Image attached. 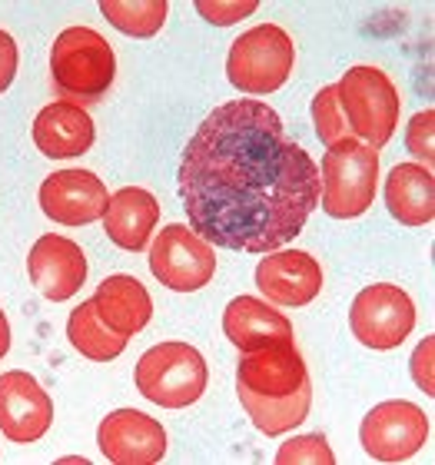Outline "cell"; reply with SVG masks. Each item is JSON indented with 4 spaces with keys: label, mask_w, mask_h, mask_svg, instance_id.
Returning a JSON list of instances; mask_svg holds the SVG:
<instances>
[{
    "label": "cell",
    "mask_w": 435,
    "mask_h": 465,
    "mask_svg": "<svg viewBox=\"0 0 435 465\" xmlns=\"http://www.w3.org/2000/svg\"><path fill=\"white\" fill-rule=\"evenodd\" d=\"M54 426V402L30 372H4L0 376V432L10 442H37Z\"/></svg>",
    "instance_id": "obj_12"
},
{
    "label": "cell",
    "mask_w": 435,
    "mask_h": 465,
    "mask_svg": "<svg viewBox=\"0 0 435 465\" xmlns=\"http://www.w3.org/2000/svg\"><path fill=\"white\" fill-rule=\"evenodd\" d=\"M256 286L276 306H310L322 290L320 260L302 250L266 252L256 266Z\"/></svg>",
    "instance_id": "obj_15"
},
{
    "label": "cell",
    "mask_w": 435,
    "mask_h": 465,
    "mask_svg": "<svg viewBox=\"0 0 435 465\" xmlns=\"http://www.w3.org/2000/svg\"><path fill=\"white\" fill-rule=\"evenodd\" d=\"M320 200L332 220H356L372 206L379 183V150L346 136L326 146L320 163Z\"/></svg>",
    "instance_id": "obj_3"
},
{
    "label": "cell",
    "mask_w": 435,
    "mask_h": 465,
    "mask_svg": "<svg viewBox=\"0 0 435 465\" xmlns=\"http://www.w3.org/2000/svg\"><path fill=\"white\" fill-rule=\"evenodd\" d=\"M349 326L362 346L382 349V352L399 349L409 340V332L416 330V306L406 290H399L392 282H376L352 300Z\"/></svg>",
    "instance_id": "obj_8"
},
{
    "label": "cell",
    "mask_w": 435,
    "mask_h": 465,
    "mask_svg": "<svg viewBox=\"0 0 435 465\" xmlns=\"http://www.w3.org/2000/svg\"><path fill=\"white\" fill-rule=\"evenodd\" d=\"M292 64H296V47L290 34L280 24H260L232 40L226 77L242 94L266 97L290 80Z\"/></svg>",
    "instance_id": "obj_6"
},
{
    "label": "cell",
    "mask_w": 435,
    "mask_h": 465,
    "mask_svg": "<svg viewBox=\"0 0 435 465\" xmlns=\"http://www.w3.org/2000/svg\"><path fill=\"white\" fill-rule=\"evenodd\" d=\"M432 352H435V336H426V342H419L416 356H412V379H416V386L422 389L426 396H435Z\"/></svg>",
    "instance_id": "obj_28"
},
{
    "label": "cell",
    "mask_w": 435,
    "mask_h": 465,
    "mask_svg": "<svg viewBox=\"0 0 435 465\" xmlns=\"http://www.w3.org/2000/svg\"><path fill=\"white\" fill-rule=\"evenodd\" d=\"M17 64H20L17 44H14V37H10L7 30H0V94L14 84V77H17Z\"/></svg>",
    "instance_id": "obj_29"
},
{
    "label": "cell",
    "mask_w": 435,
    "mask_h": 465,
    "mask_svg": "<svg viewBox=\"0 0 435 465\" xmlns=\"http://www.w3.org/2000/svg\"><path fill=\"white\" fill-rule=\"evenodd\" d=\"M67 340L80 356L94 359V362H110V359L124 356V349H126V336H116L114 330H107V326L100 322L97 310H94V300L80 302L77 310L70 312Z\"/></svg>",
    "instance_id": "obj_22"
},
{
    "label": "cell",
    "mask_w": 435,
    "mask_h": 465,
    "mask_svg": "<svg viewBox=\"0 0 435 465\" xmlns=\"http://www.w3.org/2000/svg\"><path fill=\"white\" fill-rule=\"evenodd\" d=\"M320 163L262 100H230L196 126L180 163L186 220L210 246L276 252L320 206Z\"/></svg>",
    "instance_id": "obj_1"
},
{
    "label": "cell",
    "mask_w": 435,
    "mask_h": 465,
    "mask_svg": "<svg viewBox=\"0 0 435 465\" xmlns=\"http://www.w3.org/2000/svg\"><path fill=\"white\" fill-rule=\"evenodd\" d=\"M94 310H97L100 322L114 330L116 336H136L143 330L150 316H153V300L140 280L133 276H107L97 286L94 296Z\"/></svg>",
    "instance_id": "obj_19"
},
{
    "label": "cell",
    "mask_w": 435,
    "mask_h": 465,
    "mask_svg": "<svg viewBox=\"0 0 435 465\" xmlns=\"http://www.w3.org/2000/svg\"><path fill=\"white\" fill-rule=\"evenodd\" d=\"M27 272L40 296H47L50 302H64L77 296L80 286L87 282V256L74 240L47 232L30 246Z\"/></svg>",
    "instance_id": "obj_14"
},
{
    "label": "cell",
    "mask_w": 435,
    "mask_h": 465,
    "mask_svg": "<svg viewBox=\"0 0 435 465\" xmlns=\"http://www.w3.org/2000/svg\"><path fill=\"white\" fill-rule=\"evenodd\" d=\"M276 462L280 465H332L336 456H332L326 436L312 432V436H296V439H290V442H282L280 452H276Z\"/></svg>",
    "instance_id": "obj_25"
},
{
    "label": "cell",
    "mask_w": 435,
    "mask_h": 465,
    "mask_svg": "<svg viewBox=\"0 0 435 465\" xmlns=\"http://www.w3.org/2000/svg\"><path fill=\"white\" fill-rule=\"evenodd\" d=\"M200 17H206L216 27H230L236 20H246L256 10V0H236V4H222V0H200L196 4Z\"/></svg>",
    "instance_id": "obj_27"
},
{
    "label": "cell",
    "mask_w": 435,
    "mask_h": 465,
    "mask_svg": "<svg viewBox=\"0 0 435 465\" xmlns=\"http://www.w3.org/2000/svg\"><path fill=\"white\" fill-rule=\"evenodd\" d=\"M166 0H104L100 14L126 37H153L166 24Z\"/></svg>",
    "instance_id": "obj_23"
},
{
    "label": "cell",
    "mask_w": 435,
    "mask_h": 465,
    "mask_svg": "<svg viewBox=\"0 0 435 465\" xmlns=\"http://www.w3.org/2000/svg\"><path fill=\"white\" fill-rule=\"evenodd\" d=\"M306 382H310V369L292 340H272L252 352H240L236 389H246L256 396H290Z\"/></svg>",
    "instance_id": "obj_11"
},
{
    "label": "cell",
    "mask_w": 435,
    "mask_h": 465,
    "mask_svg": "<svg viewBox=\"0 0 435 465\" xmlns=\"http://www.w3.org/2000/svg\"><path fill=\"white\" fill-rule=\"evenodd\" d=\"M222 332L240 352H252L272 340H292V322L266 300L236 296L222 312Z\"/></svg>",
    "instance_id": "obj_18"
},
{
    "label": "cell",
    "mask_w": 435,
    "mask_h": 465,
    "mask_svg": "<svg viewBox=\"0 0 435 465\" xmlns=\"http://www.w3.org/2000/svg\"><path fill=\"white\" fill-rule=\"evenodd\" d=\"M210 372L200 349L190 342H160L136 362V389L153 406L186 409L206 392Z\"/></svg>",
    "instance_id": "obj_5"
},
{
    "label": "cell",
    "mask_w": 435,
    "mask_h": 465,
    "mask_svg": "<svg viewBox=\"0 0 435 465\" xmlns=\"http://www.w3.org/2000/svg\"><path fill=\"white\" fill-rule=\"evenodd\" d=\"M359 439L376 462H406L429 442V416L416 402L389 399L362 419Z\"/></svg>",
    "instance_id": "obj_9"
},
{
    "label": "cell",
    "mask_w": 435,
    "mask_h": 465,
    "mask_svg": "<svg viewBox=\"0 0 435 465\" xmlns=\"http://www.w3.org/2000/svg\"><path fill=\"white\" fill-rule=\"evenodd\" d=\"M7 349H10V322L4 316V310H0V359L7 356Z\"/></svg>",
    "instance_id": "obj_30"
},
{
    "label": "cell",
    "mask_w": 435,
    "mask_h": 465,
    "mask_svg": "<svg viewBox=\"0 0 435 465\" xmlns=\"http://www.w3.org/2000/svg\"><path fill=\"white\" fill-rule=\"evenodd\" d=\"M107 186L90 170H60L40 183V210L60 226H87L107 213Z\"/></svg>",
    "instance_id": "obj_10"
},
{
    "label": "cell",
    "mask_w": 435,
    "mask_h": 465,
    "mask_svg": "<svg viewBox=\"0 0 435 465\" xmlns=\"http://www.w3.org/2000/svg\"><path fill=\"white\" fill-rule=\"evenodd\" d=\"M116 57L94 27H67L50 47V80L64 104H100L114 87Z\"/></svg>",
    "instance_id": "obj_2"
},
{
    "label": "cell",
    "mask_w": 435,
    "mask_h": 465,
    "mask_svg": "<svg viewBox=\"0 0 435 465\" xmlns=\"http://www.w3.org/2000/svg\"><path fill=\"white\" fill-rule=\"evenodd\" d=\"M435 110H422V114L412 116V124L406 126V150L416 156L419 163L432 170V156H435Z\"/></svg>",
    "instance_id": "obj_26"
},
{
    "label": "cell",
    "mask_w": 435,
    "mask_h": 465,
    "mask_svg": "<svg viewBox=\"0 0 435 465\" xmlns=\"http://www.w3.org/2000/svg\"><path fill=\"white\" fill-rule=\"evenodd\" d=\"M97 140V126L94 116L77 104H50L34 120V143L50 160H70V156H84Z\"/></svg>",
    "instance_id": "obj_16"
},
{
    "label": "cell",
    "mask_w": 435,
    "mask_h": 465,
    "mask_svg": "<svg viewBox=\"0 0 435 465\" xmlns=\"http://www.w3.org/2000/svg\"><path fill=\"white\" fill-rule=\"evenodd\" d=\"M386 206L402 226L435 220V176L422 163H399L386 180Z\"/></svg>",
    "instance_id": "obj_20"
},
{
    "label": "cell",
    "mask_w": 435,
    "mask_h": 465,
    "mask_svg": "<svg viewBox=\"0 0 435 465\" xmlns=\"http://www.w3.org/2000/svg\"><path fill=\"white\" fill-rule=\"evenodd\" d=\"M312 124H316V136H320L326 146L352 136L346 126V116H342V110H339L336 84H332V87H322L320 94L312 97Z\"/></svg>",
    "instance_id": "obj_24"
},
{
    "label": "cell",
    "mask_w": 435,
    "mask_h": 465,
    "mask_svg": "<svg viewBox=\"0 0 435 465\" xmlns=\"http://www.w3.org/2000/svg\"><path fill=\"white\" fill-rule=\"evenodd\" d=\"M97 446L114 465H156L166 456V432L146 412L116 409L100 422Z\"/></svg>",
    "instance_id": "obj_13"
},
{
    "label": "cell",
    "mask_w": 435,
    "mask_h": 465,
    "mask_svg": "<svg viewBox=\"0 0 435 465\" xmlns=\"http://www.w3.org/2000/svg\"><path fill=\"white\" fill-rule=\"evenodd\" d=\"M156 223H160V203L143 186H124L110 196L107 213H104V230L110 242L126 252H140L150 246Z\"/></svg>",
    "instance_id": "obj_17"
},
{
    "label": "cell",
    "mask_w": 435,
    "mask_h": 465,
    "mask_svg": "<svg viewBox=\"0 0 435 465\" xmlns=\"http://www.w3.org/2000/svg\"><path fill=\"white\" fill-rule=\"evenodd\" d=\"M150 272L173 292H196L213 280L216 252L193 226L170 223L150 246Z\"/></svg>",
    "instance_id": "obj_7"
},
{
    "label": "cell",
    "mask_w": 435,
    "mask_h": 465,
    "mask_svg": "<svg viewBox=\"0 0 435 465\" xmlns=\"http://www.w3.org/2000/svg\"><path fill=\"white\" fill-rule=\"evenodd\" d=\"M240 392V406L246 409V416L262 436H286L296 426L306 422L312 409V386L306 382L302 389L290 392V396H256V392H246V389H236Z\"/></svg>",
    "instance_id": "obj_21"
},
{
    "label": "cell",
    "mask_w": 435,
    "mask_h": 465,
    "mask_svg": "<svg viewBox=\"0 0 435 465\" xmlns=\"http://www.w3.org/2000/svg\"><path fill=\"white\" fill-rule=\"evenodd\" d=\"M336 97L339 110L346 116L349 134L356 140L369 143L372 150H382L392 140L402 100H399V90L389 80V74H382L379 67H369V64L349 67L336 84Z\"/></svg>",
    "instance_id": "obj_4"
}]
</instances>
